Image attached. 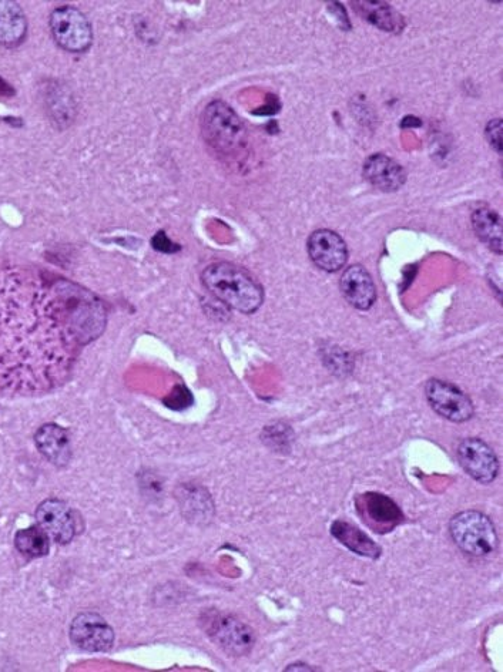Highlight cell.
Returning <instances> with one entry per match:
<instances>
[{"label": "cell", "instance_id": "obj_24", "mask_svg": "<svg viewBox=\"0 0 503 672\" xmlns=\"http://www.w3.org/2000/svg\"><path fill=\"white\" fill-rule=\"evenodd\" d=\"M285 671H314V668H311L310 665L307 664L297 663L288 665V667L285 668Z\"/></svg>", "mask_w": 503, "mask_h": 672}, {"label": "cell", "instance_id": "obj_16", "mask_svg": "<svg viewBox=\"0 0 503 672\" xmlns=\"http://www.w3.org/2000/svg\"><path fill=\"white\" fill-rule=\"evenodd\" d=\"M35 443L39 452L53 465L63 466L69 462L70 436L66 429L53 425V423L42 426L36 432Z\"/></svg>", "mask_w": 503, "mask_h": 672}, {"label": "cell", "instance_id": "obj_8", "mask_svg": "<svg viewBox=\"0 0 503 672\" xmlns=\"http://www.w3.org/2000/svg\"><path fill=\"white\" fill-rule=\"evenodd\" d=\"M355 507L365 526L372 532L387 534L404 522L405 516L391 497L368 492L355 497Z\"/></svg>", "mask_w": 503, "mask_h": 672}, {"label": "cell", "instance_id": "obj_23", "mask_svg": "<svg viewBox=\"0 0 503 672\" xmlns=\"http://www.w3.org/2000/svg\"><path fill=\"white\" fill-rule=\"evenodd\" d=\"M153 245L156 250L164 252H174L179 251L180 248L176 244L171 243L169 238L164 235V233H159L156 235V238L153 240Z\"/></svg>", "mask_w": 503, "mask_h": 672}, {"label": "cell", "instance_id": "obj_11", "mask_svg": "<svg viewBox=\"0 0 503 672\" xmlns=\"http://www.w3.org/2000/svg\"><path fill=\"white\" fill-rule=\"evenodd\" d=\"M70 640L89 653H103L114 643V631L99 614L83 613L70 626Z\"/></svg>", "mask_w": 503, "mask_h": 672}, {"label": "cell", "instance_id": "obj_22", "mask_svg": "<svg viewBox=\"0 0 503 672\" xmlns=\"http://www.w3.org/2000/svg\"><path fill=\"white\" fill-rule=\"evenodd\" d=\"M328 10H330L331 15L335 16V20H337L338 26H340L341 29H351L350 19H348L347 13H345V9L342 8L340 3H330V5H328Z\"/></svg>", "mask_w": 503, "mask_h": 672}, {"label": "cell", "instance_id": "obj_3", "mask_svg": "<svg viewBox=\"0 0 503 672\" xmlns=\"http://www.w3.org/2000/svg\"><path fill=\"white\" fill-rule=\"evenodd\" d=\"M204 140L220 154H236L244 149L247 130L237 113L228 104L216 100L201 116Z\"/></svg>", "mask_w": 503, "mask_h": 672}, {"label": "cell", "instance_id": "obj_1", "mask_svg": "<svg viewBox=\"0 0 503 672\" xmlns=\"http://www.w3.org/2000/svg\"><path fill=\"white\" fill-rule=\"evenodd\" d=\"M105 325L92 292L0 257V395L39 396L65 385Z\"/></svg>", "mask_w": 503, "mask_h": 672}, {"label": "cell", "instance_id": "obj_19", "mask_svg": "<svg viewBox=\"0 0 503 672\" xmlns=\"http://www.w3.org/2000/svg\"><path fill=\"white\" fill-rule=\"evenodd\" d=\"M355 10L368 20L371 25L377 26L384 32L399 33L404 29V18L385 2H354Z\"/></svg>", "mask_w": 503, "mask_h": 672}, {"label": "cell", "instance_id": "obj_7", "mask_svg": "<svg viewBox=\"0 0 503 672\" xmlns=\"http://www.w3.org/2000/svg\"><path fill=\"white\" fill-rule=\"evenodd\" d=\"M425 396L434 412L449 422L464 423L474 416L475 408L471 398L454 383L429 379L425 385Z\"/></svg>", "mask_w": 503, "mask_h": 672}, {"label": "cell", "instance_id": "obj_12", "mask_svg": "<svg viewBox=\"0 0 503 672\" xmlns=\"http://www.w3.org/2000/svg\"><path fill=\"white\" fill-rule=\"evenodd\" d=\"M307 251L315 267L325 272H338L348 261V248L340 235L331 230H317L307 241Z\"/></svg>", "mask_w": 503, "mask_h": 672}, {"label": "cell", "instance_id": "obj_13", "mask_svg": "<svg viewBox=\"0 0 503 672\" xmlns=\"http://www.w3.org/2000/svg\"><path fill=\"white\" fill-rule=\"evenodd\" d=\"M342 295L352 307L368 311L377 302V287L370 272L361 265H352L342 274L340 281Z\"/></svg>", "mask_w": 503, "mask_h": 672}, {"label": "cell", "instance_id": "obj_15", "mask_svg": "<svg viewBox=\"0 0 503 672\" xmlns=\"http://www.w3.org/2000/svg\"><path fill=\"white\" fill-rule=\"evenodd\" d=\"M331 536L347 547L352 553L358 554L367 559H380L382 549L380 544L374 542L368 534L362 532L354 524L345 522V520H335L330 527Z\"/></svg>", "mask_w": 503, "mask_h": 672}, {"label": "cell", "instance_id": "obj_10", "mask_svg": "<svg viewBox=\"0 0 503 672\" xmlns=\"http://www.w3.org/2000/svg\"><path fill=\"white\" fill-rule=\"evenodd\" d=\"M38 526L49 539L59 544H67L77 533L76 514L63 500H45L36 510Z\"/></svg>", "mask_w": 503, "mask_h": 672}, {"label": "cell", "instance_id": "obj_20", "mask_svg": "<svg viewBox=\"0 0 503 672\" xmlns=\"http://www.w3.org/2000/svg\"><path fill=\"white\" fill-rule=\"evenodd\" d=\"M15 546L23 556L39 559L49 553L50 539L39 526L29 527L16 533Z\"/></svg>", "mask_w": 503, "mask_h": 672}, {"label": "cell", "instance_id": "obj_18", "mask_svg": "<svg viewBox=\"0 0 503 672\" xmlns=\"http://www.w3.org/2000/svg\"><path fill=\"white\" fill-rule=\"evenodd\" d=\"M472 227L476 237L495 254H502V218L491 208H478L472 214Z\"/></svg>", "mask_w": 503, "mask_h": 672}, {"label": "cell", "instance_id": "obj_2", "mask_svg": "<svg viewBox=\"0 0 503 672\" xmlns=\"http://www.w3.org/2000/svg\"><path fill=\"white\" fill-rule=\"evenodd\" d=\"M204 287L227 307L241 314H254L264 302L260 282L238 265L214 262L201 274Z\"/></svg>", "mask_w": 503, "mask_h": 672}, {"label": "cell", "instance_id": "obj_5", "mask_svg": "<svg viewBox=\"0 0 503 672\" xmlns=\"http://www.w3.org/2000/svg\"><path fill=\"white\" fill-rule=\"evenodd\" d=\"M200 624L207 637L227 655L244 657L253 651L256 644L253 628L248 627L233 614L209 610L201 616Z\"/></svg>", "mask_w": 503, "mask_h": 672}, {"label": "cell", "instance_id": "obj_14", "mask_svg": "<svg viewBox=\"0 0 503 672\" xmlns=\"http://www.w3.org/2000/svg\"><path fill=\"white\" fill-rule=\"evenodd\" d=\"M362 174L372 187L378 188L384 193H394V191L401 190L405 181H407V173H405L404 168L385 154H374V156L368 157L365 160L364 167H362Z\"/></svg>", "mask_w": 503, "mask_h": 672}, {"label": "cell", "instance_id": "obj_4", "mask_svg": "<svg viewBox=\"0 0 503 672\" xmlns=\"http://www.w3.org/2000/svg\"><path fill=\"white\" fill-rule=\"evenodd\" d=\"M449 534L459 550L482 559L498 549L499 537L491 517L478 510L455 514L449 522Z\"/></svg>", "mask_w": 503, "mask_h": 672}, {"label": "cell", "instance_id": "obj_9", "mask_svg": "<svg viewBox=\"0 0 503 672\" xmlns=\"http://www.w3.org/2000/svg\"><path fill=\"white\" fill-rule=\"evenodd\" d=\"M459 465L476 482L491 485L499 475V459L488 443L479 438H466L456 449Z\"/></svg>", "mask_w": 503, "mask_h": 672}, {"label": "cell", "instance_id": "obj_21", "mask_svg": "<svg viewBox=\"0 0 503 672\" xmlns=\"http://www.w3.org/2000/svg\"><path fill=\"white\" fill-rule=\"evenodd\" d=\"M485 136L496 153H502V122L501 119L491 120L486 124Z\"/></svg>", "mask_w": 503, "mask_h": 672}, {"label": "cell", "instance_id": "obj_17", "mask_svg": "<svg viewBox=\"0 0 503 672\" xmlns=\"http://www.w3.org/2000/svg\"><path fill=\"white\" fill-rule=\"evenodd\" d=\"M28 33L25 12L16 2L0 0V46H19Z\"/></svg>", "mask_w": 503, "mask_h": 672}, {"label": "cell", "instance_id": "obj_6", "mask_svg": "<svg viewBox=\"0 0 503 672\" xmlns=\"http://www.w3.org/2000/svg\"><path fill=\"white\" fill-rule=\"evenodd\" d=\"M49 26L57 46L66 52L83 53L92 46V23L82 10L73 6L57 8L50 15Z\"/></svg>", "mask_w": 503, "mask_h": 672}]
</instances>
